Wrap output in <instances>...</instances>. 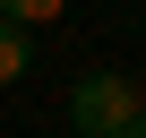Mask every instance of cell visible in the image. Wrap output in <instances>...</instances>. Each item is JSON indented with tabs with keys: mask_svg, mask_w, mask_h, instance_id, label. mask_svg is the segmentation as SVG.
I'll use <instances>...</instances> for the list:
<instances>
[{
	"mask_svg": "<svg viewBox=\"0 0 146 138\" xmlns=\"http://www.w3.org/2000/svg\"><path fill=\"white\" fill-rule=\"evenodd\" d=\"M120 138H146V112H137V121H129V129H120Z\"/></svg>",
	"mask_w": 146,
	"mask_h": 138,
	"instance_id": "cell-4",
	"label": "cell"
},
{
	"mask_svg": "<svg viewBox=\"0 0 146 138\" xmlns=\"http://www.w3.org/2000/svg\"><path fill=\"white\" fill-rule=\"evenodd\" d=\"M69 9V0H0V26H17V35H35V26H52Z\"/></svg>",
	"mask_w": 146,
	"mask_h": 138,
	"instance_id": "cell-2",
	"label": "cell"
},
{
	"mask_svg": "<svg viewBox=\"0 0 146 138\" xmlns=\"http://www.w3.org/2000/svg\"><path fill=\"white\" fill-rule=\"evenodd\" d=\"M35 69V35H17V26H0V86H17Z\"/></svg>",
	"mask_w": 146,
	"mask_h": 138,
	"instance_id": "cell-3",
	"label": "cell"
},
{
	"mask_svg": "<svg viewBox=\"0 0 146 138\" xmlns=\"http://www.w3.org/2000/svg\"><path fill=\"white\" fill-rule=\"evenodd\" d=\"M137 112H146V95L120 78V69H86V78L69 86V129L78 138H120Z\"/></svg>",
	"mask_w": 146,
	"mask_h": 138,
	"instance_id": "cell-1",
	"label": "cell"
}]
</instances>
